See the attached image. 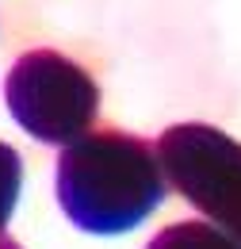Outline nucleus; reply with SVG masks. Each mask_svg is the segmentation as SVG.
Masks as SVG:
<instances>
[{"label": "nucleus", "mask_w": 241, "mask_h": 249, "mask_svg": "<svg viewBox=\"0 0 241 249\" xmlns=\"http://www.w3.org/2000/svg\"><path fill=\"white\" fill-rule=\"evenodd\" d=\"M4 100L12 119L46 146H73L92 134L100 89L85 65L58 50H27L8 69Z\"/></svg>", "instance_id": "obj_2"}, {"label": "nucleus", "mask_w": 241, "mask_h": 249, "mask_svg": "<svg viewBox=\"0 0 241 249\" xmlns=\"http://www.w3.org/2000/svg\"><path fill=\"white\" fill-rule=\"evenodd\" d=\"M146 249H241V242L207 218H188V222L165 226L157 238H150Z\"/></svg>", "instance_id": "obj_4"}, {"label": "nucleus", "mask_w": 241, "mask_h": 249, "mask_svg": "<svg viewBox=\"0 0 241 249\" xmlns=\"http://www.w3.org/2000/svg\"><path fill=\"white\" fill-rule=\"evenodd\" d=\"M19 184H23V161H19V154H16L8 142H0V238H4L8 218L16 211Z\"/></svg>", "instance_id": "obj_5"}, {"label": "nucleus", "mask_w": 241, "mask_h": 249, "mask_svg": "<svg viewBox=\"0 0 241 249\" xmlns=\"http://www.w3.org/2000/svg\"><path fill=\"white\" fill-rule=\"evenodd\" d=\"M157 146L126 130H92L65 146L54 165V196L65 218L85 234H126L165 199Z\"/></svg>", "instance_id": "obj_1"}, {"label": "nucleus", "mask_w": 241, "mask_h": 249, "mask_svg": "<svg viewBox=\"0 0 241 249\" xmlns=\"http://www.w3.org/2000/svg\"><path fill=\"white\" fill-rule=\"evenodd\" d=\"M0 249H19V246H16V242H12L8 234H4V238H0Z\"/></svg>", "instance_id": "obj_6"}, {"label": "nucleus", "mask_w": 241, "mask_h": 249, "mask_svg": "<svg viewBox=\"0 0 241 249\" xmlns=\"http://www.w3.org/2000/svg\"><path fill=\"white\" fill-rule=\"evenodd\" d=\"M157 157L169 184L241 242V142L211 123H176L157 138Z\"/></svg>", "instance_id": "obj_3"}]
</instances>
